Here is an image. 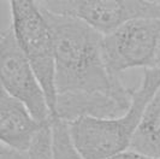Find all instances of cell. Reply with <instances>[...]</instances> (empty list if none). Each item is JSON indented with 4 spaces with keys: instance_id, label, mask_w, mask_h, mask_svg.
Here are the masks:
<instances>
[{
    "instance_id": "6da1fadb",
    "label": "cell",
    "mask_w": 160,
    "mask_h": 159,
    "mask_svg": "<svg viewBox=\"0 0 160 159\" xmlns=\"http://www.w3.org/2000/svg\"><path fill=\"white\" fill-rule=\"evenodd\" d=\"M40 8L54 41L57 95L101 93L125 99L132 96L134 89L125 87L106 64L104 35L75 17L56 15L41 6Z\"/></svg>"
},
{
    "instance_id": "7a4b0ae2",
    "label": "cell",
    "mask_w": 160,
    "mask_h": 159,
    "mask_svg": "<svg viewBox=\"0 0 160 159\" xmlns=\"http://www.w3.org/2000/svg\"><path fill=\"white\" fill-rule=\"evenodd\" d=\"M160 88V71L144 69L138 87L132 90L129 110L114 118L83 117L69 123L73 145L84 159H105L127 151L146 106Z\"/></svg>"
},
{
    "instance_id": "3957f363",
    "label": "cell",
    "mask_w": 160,
    "mask_h": 159,
    "mask_svg": "<svg viewBox=\"0 0 160 159\" xmlns=\"http://www.w3.org/2000/svg\"><path fill=\"white\" fill-rule=\"evenodd\" d=\"M16 40L32 65L47 98L52 118L56 115V54L52 30L38 1L15 0L10 3Z\"/></svg>"
},
{
    "instance_id": "277c9868",
    "label": "cell",
    "mask_w": 160,
    "mask_h": 159,
    "mask_svg": "<svg viewBox=\"0 0 160 159\" xmlns=\"http://www.w3.org/2000/svg\"><path fill=\"white\" fill-rule=\"evenodd\" d=\"M38 4L48 12L81 19L104 36L134 19H160V0H46Z\"/></svg>"
},
{
    "instance_id": "5b68a950",
    "label": "cell",
    "mask_w": 160,
    "mask_h": 159,
    "mask_svg": "<svg viewBox=\"0 0 160 159\" xmlns=\"http://www.w3.org/2000/svg\"><path fill=\"white\" fill-rule=\"evenodd\" d=\"M0 68L1 89L24 104L38 122H49L52 113L46 94L19 47L12 27L1 29Z\"/></svg>"
},
{
    "instance_id": "8992f818",
    "label": "cell",
    "mask_w": 160,
    "mask_h": 159,
    "mask_svg": "<svg viewBox=\"0 0 160 159\" xmlns=\"http://www.w3.org/2000/svg\"><path fill=\"white\" fill-rule=\"evenodd\" d=\"M159 41V18L130 21L104 36L106 64L114 75L132 68H152Z\"/></svg>"
},
{
    "instance_id": "52a82bcc",
    "label": "cell",
    "mask_w": 160,
    "mask_h": 159,
    "mask_svg": "<svg viewBox=\"0 0 160 159\" xmlns=\"http://www.w3.org/2000/svg\"><path fill=\"white\" fill-rule=\"evenodd\" d=\"M131 99L101 93H65L57 95L56 115L66 123L83 117L114 118L124 115L131 105Z\"/></svg>"
},
{
    "instance_id": "ba28073f",
    "label": "cell",
    "mask_w": 160,
    "mask_h": 159,
    "mask_svg": "<svg viewBox=\"0 0 160 159\" xmlns=\"http://www.w3.org/2000/svg\"><path fill=\"white\" fill-rule=\"evenodd\" d=\"M41 124L27 106L1 89L0 92V140L1 145L18 152L28 151Z\"/></svg>"
},
{
    "instance_id": "9c48e42d",
    "label": "cell",
    "mask_w": 160,
    "mask_h": 159,
    "mask_svg": "<svg viewBox=\"0 0 160 159\" xmlns=\"http://www.w3.org/2000/svg\"><path fill=\"white\" fill-rule=\"evenodd\" d=\"M129 150L160 159V88L146 106Z\"/></svg>"
},
{
    "instance_id": "30bf717a",
    "label": "cell",
    "mask_w": 160,
    "mask_h": 159,
    "mask_svg": "<svg viewBox=\"0 0 160 159\" xmlns=\"http://www.w3.org/2000/svg\"><path fill=\"white\" fill-rule=\"evenodd\" d=\"M54 159H84L82 157L70 135L69 123L59 118H52Z\"/></svg>"
},
{
    "instance_id": "8fae6325",
    "label": "cell",
    "mask_w": 160,
    "mask_h": 159,
    "mask_svg": "<svg viewBox=\"0 0 160 159\" xmlns=\"http://www.w3.org/2000/svg\"><path fill=\"white\" fill-rule=\"evenodd\" d=\"M25 154L27 159H54V141L51 121L41 124Z\"/></svg>"
},
{
    "instance_id": "7c38bea8",
    "label": "cell",
    "mask_w": 160,
    "mask_h": 159,
    "mask_svg": "<svg viewBox=\"0 0 160 159\" xmlns=\"http://www.w3.org/2000/svg\"><path fill=\"white\" fill-rule=\"evenodd\" d=\"M0 159H27V154L23 152L15 151L8 146L1 145L0 148Z\"/></svg>"
},
{
    "instance_id": "4fadbf2b",
    "label": "cell",
    "mask_w": 160,
    "mask_h": 159,
    "mask_svg": "<svg viewBox=\"0 0 160 159\" xmlns=\"http://www.w3.org/2000/svg\"><path fill=\"white\" fill-rule=\"evenodd\" d=\"M105 159H154L151 158V157H147V156H143L141 153H137L135 151H131V150H127V151L119 152L117 154H113L108 158Z\"/></svg>"
},
{
    "instance_id": "5bb4252c",
    "label": "cell",
    "mask_w": 160,
    "mask_h": 159,
    "mask_svg": "<svg viewBox=\"0 0 160 159\" xmlns=\"http://www.w3.org/2000/svg\"><path fill=\"white\" fill-rule=\"evenodd\" d=\"M152 68L160 71V41H159V44H158V47H157V52H155V56H154Z\"/></svg>"
}]
</instances>
